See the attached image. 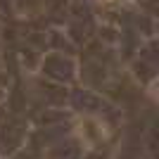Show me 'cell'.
<instances>
[{"label":"cell","instance_id":"obj_1","mask_svg":"<svg viewBox=\"0 0 159 159\" xmlns=\"http://www.w3.org/2000/svg\"><path fill=\"white\" fill-rule=\"evenodd\" d=\"M79 133L86 135V138H81V140H86V145H95L98 140H105L102 138V135H105V128L100 126L95 119H83L79 124Z\"/></svg>","mask_w":159,"mask_h":159}]
</instances>
